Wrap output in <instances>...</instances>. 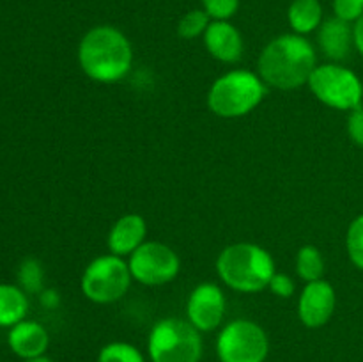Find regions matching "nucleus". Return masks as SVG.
I'll use <instances>...</instances> for the list:
<instances>
[{
    "mask_svg": "<svg viewBox=\"0 0 363 362\" xmlns=\"http://www.w3.org/2000/svg\"><path fill=\"white\" fill-rule=\"evenodd\" d=\"M318 45L332 62H340L354 46L353 27L337 16L328 18L318 28Z\"/></svg>",
    "mask_w": 363,
    "mask_h": 362,
    "instance_id": "obj_14",
    "label": "nucleus"
},
{
    "mask_svg": "<svg viewBox=\"0 0 363 362\" xmlns=\"http://www.w3.org/2000/svg\"><path fill=\"white\" fill-rule=\"evenodd\" d=\"M333 13L340 20L354 23L363 16V0H333Z\"/></svg>",
    "mask_w": 363,
    "mask_h": 362,
    "instance_id": "obj_24",
    "label": "nucleus"
},
{
    "mask_svg": "<svg viewBox=\"0 0 363 362\" xmlns=\"http://www.w3.org/2000/svg\"><path fill=\"white\" fill-rule=\"evenodd\" d=\"M227 300L222 287L215 283H201L186 300V318L201 332H211L225 318Z\"/></svg>",
    "mask_w": 363,
    "mask_h": 362,
    "instance_id": "obj_10",
    "label": "nucleus"
},
{
    "mask_svg": "<svg viewBox=\"0 0 363 362\" xmlns=\"http://www.w3.org/2000/svg\"><path fill=\"white\" fill-rule=\"evenodd\" d=\"M130 266L124 258L116 254H103L85 266L80 279L82 293L87 300L105 305L121 300L131 286Z\"/></svg>",
    "mask_w": 363,
    "mask_h": 362,
    "instance_id": "obj_6",
    "label": "nucleus"
},
{
    "mask_svg": "<svg viewBox=\"0 0 363 362\" xmlns=\"http://www.w3.org/2000/svg\"><path fill=\"white\" fill-rule=\"evenodd\" d=\"M25 362H53L52 358L45 357V355H39V357H34V358H27Z\"/></svg>",
    "mask_w": 363,
    "mask_h": 362,
    "instance_id": "obj_29",
    "label": "nucleus"
},
{
    "mask_svg": "<svg viewBox=\"0 0 363 362\" xmlns=\"http://www.w3.org/2000/svg\"><path fill=\"white\" fill-rule=\"evenodd\" d=\"M28 309L27 297L16 286L0 284V327H14L25 318Z\"/></svg>",
    "mask_w": 363,
    "mask_h": 362,
    "instance_id": "obj_17",
    "label": "nucleus"
},
{
    "mask_svg": "<svg viewBox=\"0 0 363 362\" xmlns=\"http://www.w3.org/2000/svg\"><path fill=\"white\" fill-rule=\"evenodd\" d=\"M77 57L85 77L99 84H113L130 73L133 48L123 31L112 25H98L80 39Z\"/></svg>",
    "mask_w": 363,
    "mask_h": 362,
    "instance_id": "obj_2",
    "label": "nucleus"
},
{
    "mask_svg": "<svg viewBox=\"0 0 363 362\" xmlns=\"http://www.w3.org/2000/svg\"><path fill=\"white\" fill-rule=\"evenodd\" d=\"M268 353V334L252 319H234L227 323L216 339L220 362H264Z\"/></svg>",
    "mask_w": 363,
    "mask_h": 362,
    "instance_id": "obj_8",
    "label": "nucleus"
},
{
    "mask_svg": "<svg viewBox=\"0 0 363 362\" xmlns=\"http://www.w3.org/2000/svg\"><path fill=\"white\" fill-rule=\"evenodd\" d=\"M318 67L315 48L305 35L282 34L262 48L257 62L259 77L268 87L293 91L308 84Z\"/></svg>",
    "mask_w": 363,
    "mask_h": 362,
    "instance_id": "obj_1",
    "label": "nucleus"
},
{
    "mask_svg": "<svg viewBox=\"0 0 363 362\" xmlns=\"http://www.w3.org/2000/svg\"><path fill=\"white\" fill-rule=\"evenodd\" d=\"M211 20H229L240 9V0H201Z\"/></svg>",
    "mask_w": 363,
    "mask_h": 362,
    "instance_id": "obj_23",
    "label": "nucleus"
},
{
    "mask_svg": "<svg viewBox=\"0 0 363 362\" xmlns=\"http://www.w3.org/2000/svg\"><path fill=\"white\" fill-rule=\"evenodd\" d=\"M337 307L335 287L328 280L305 283L298 298V318L307 329H321L332 319Z\"/></svg>",
    "mask_w": 363,
    "mask_h": 362,
    "instance_id": "obj_11",
    "label": "nucleus"
},
{
    "mask_svg": "<svg viewBox=\"0 0 363 362\" xmlns=\"http://www.w3.org/2000/svg\"><path fill=\"white\" fill-rule=\"evenodd\" d=\"M209 23H211V18L204 9H191L183 14L177 23V35L181 39H195L199 35H204Z\"/></svg>",
    "mask_w": 363,
    "mask_h": 362,
    "instance_id": "obj_19",
    "label": "nucleus"
},
{
    "mask_svg": "<svg viewBox=\"0 0 363 362\" xmlns=\"http://www.w3.org/2000/svg\"><path fill=\"white\" fill-rule=\"evenodd\" d=\"M346 251L351 263L358 270H363V215H358L347 227Z\"/></svg>",
    "mask_w": 363,
    "mask_h": 362,
    "instance_id": "obj_21",
    "label": "nucleus"
},
{
    "mask_svg": "<svg viewBox=\"0 0 363 362\" xmlns=\"http://www.w3.org/2000/svg\"><path fill=\"white\" fill-rule=\"evenodd\" d=\"M41 302H43V305H46V307H55V305L59 304V295H57V291H53V290L43 291Z\"/></svg>",
    "mask_w": 363,
    "mask_h": 362,
    "instance_id": "obj_28",
    "label": "nucleus"
},
{
    "mask_svg": "<svg viewBox=\"0 0 363 362\" xmlns=\"http://www.w3.org/2000/svg\"><path fill=\"white\" fill-rule=\"evenodd\" d=\"M202 39L209 55L220 62L236 64L243 57V35L229 20H211Z\"/></svg>",
    "mask_w": 363,
    "mask_h": 362,
    "instance_id": "obj_12",
    "label": "nucleus"
},
{
    "mask_svg": "<svg viewBox=\"0 0 363 362\" xmlns=\"http://www.w3.org/2000/svg\"><path fill=\"white\" fill-rule=\"evenodd\" d=\"M202 350L201 330L188 319L163 318L149 334L147 351L152 362H199Z\"/></svg>",
    "mask_w": 363,
    "mask_h": 362,
    "instance_id": "obj_5",
    "label": "nucleus"
},
{
    "mask_svg": "<svg viewBox=\"0 0 363 362\" xmlns=\"http://www.w3.org/2000/svg\"><path fill=\"white\" fill-rule=\"evenodd\" d=\"M131 277L144 286H163L179 275L181 259L177 252L162 241L145 240L128 256Z\"/></svg>",
    "mask_w": 363,
    "mask_h": 362,
    "instance_id": "obj_9",
    "label": "nucleus"
},
{
    "mask_svg": "<svg viewBox=\"0 0 363 362\" xmlns=\"http://www.w3.org/2000/svg\"><path fill=\"white\" fill-rule=\"evenodd\" d=\"M18 279H20L21 287L27 293H39L43 287V268L41 263L35 259H27L21 263L20 272H18Z\"/></svg>",
    "mask_w": 363,
    "mask_h": 362,
    "instance_id": "obj_22",
    "label": "nucleus"
},
{
    "mask_svg": "<svg viewBox=\"0 0 363 362\" xmlns=\"http://www.w3.org/2000/svg\"><path fill=\"white\" fill-rule=\"evenodd\" d=\"M353 38H354V48L363 55V16L353 25Z\"/></svg>",
    "mask_w": 363,
    "mask_h": 362,
    "instance_id": "obj_27",
    "label": "nucleus"
},
{
    "mask_svg": "<svg viewBox=\"0 0 363 362\" xmlns=\"http://www.w3.org/2000/svg\"><path fill=\"white\" fill-rule=\"evenodd\" d=\"M287 21L294 34L307 35L318 31L323 18V6L319 0H293L287 9Z\"/></svg>",
    "mask_w": 363,
    "mask_h": 362,
    "instance_id": "obj_16",
    "label": "nucleus"
},
{
    "mask_svg": "<svg viewBox=\"0 0 363 362\" xmlns=\"http://www.w3.org/2000/svg\"><path fill=\"white\" fill-rule=\"evenodd\" d=\"M307 85L312 94L330 109L351 112L362 105V80L354 71L339 62L318 64Z\"/></svg>",
    "mask_w": 363,
    "mask_h": 362,
    "instance_id": "obj_7",
    "label": "nucleus"
},
{
    "mask_svg": "<svg viewBox=\"0 0 363 362\" xmlns=\"http://www.w3.org/2000/svg\"><path fill=\"white\" fill-rule=\"evenodd\" d=\"M266 87L259 73L248 70H230L220 75L208 92V109L223 119L248 116L262 103Z\"/></svg>",
    "mask_w": 363,
    "mask_h": 362,
    "instance_id": "obj_4",
    "label": "nucleus"
},
{
    "mask_svg": "<svg viewBox=\"0 0 363 362\" xmlns=\"http://www.w3.org/2000/svg\"><path fill=\"white\" fill-rule=\"evenodd\" d=\"M268 290L279 298H291L294 295V291H296V284H294L293 277L287 275V273L275 272V275L269 280Z\"/></svg>",
    "mask_w": 363,
    "mask_h": 362,
    "instance_id": "obj_25",
    "label": "nucleus"
},
{
    "mask_svg": "<svg viewBox=\"0 0 363 362\" xmlns=\"http://www.w3.org/2000/svg\"><path fill=\"white\" fill-rule=\"evenodd\" d=\"M98 362H145V358L133 344L113 341L99 350Z\"/></svg>",
    "mask_w": 363,
    "mask_h": 362,
    "instance_id": "obj_20",
    "label": "nucleus"
},
{
    "mask_svg": "<svg viewBox=\"0 0 363 362\" xmlns=\"http://www.w3.org/2000/svg\"><path fill=\"white\" fill-rule=\"evenodd\" d=\"M9 346L18 357L21 358H34L39 355H45L48 348L50 337L45 327L38 322H25L21 319L20 323L11 329L9 332Z\"/></svg>",
    "mask_w": 363,
    "mask_h": 362,
    "instance_id": "obj_15",
    "label": "nucleus"
},
{
    "mask_svg": "<svg viewBox=\"0 0 363 362\" xmlns=\"http://www.w3.org/2000/svg\"><path fill=\"white\" fill-rule=\"evenodd\" d=\"M145 236H147V224L144 216L138 213H126L112 224L106 245L112 254L128 258L144 243Z\"/></svg>",
    "mask_w": 363,
    "mask_h": 362,
    "instance_id": "obj_13",
    "label": "nucleus"
},
{
    "mask_svg": "<svg viewBox=\"0 0 363 362\" xmlns=\"http://www.w3.org/2000/svg\"><path fill=\"white\" fill-rule=\"evenodd\" d=\"M347 135L357 146L363 148V105L351 110L347 117Z\"/></svg>",
    "mask_w": 363,
    "mask_h": 362,
    "instance_id": "obj_26",
    "label": "nucleus"
},
{
    "mask_svg": "<svg viewBox=\"0 0 363 362\" xmlns=\"http://www.w3.org/2000/svg\"><path fill=\"white\" fill-rule=\"evenodd\" d=\"M325 258L315 245H303L296 252V273L305 283L325 279Z\"/></svg>",
    "mask_w": 363,
    "mask_h": 362,
    "instance_id": "obj_18",
    "label": "nucleus"
},
{
    "mask_svg": "<svg viewBox=\"0 0 363 362\" xmlns=\"http://www.w3.org/2000/svg\"><path fill=\"white\" fill-rule=\"evenodd\" d=\"M216 273L230 290L259 293L275 275V261L264 247L250 241L227 245L216 258Z\"/></svg>",
    "mask_w": 363,
    "mask_h": 362,
    "instance_id": "obj_3",
    "label": "nucleus"
}]
</instances>
